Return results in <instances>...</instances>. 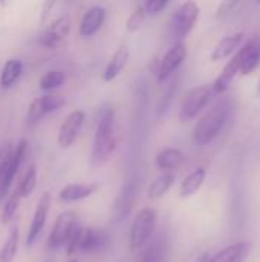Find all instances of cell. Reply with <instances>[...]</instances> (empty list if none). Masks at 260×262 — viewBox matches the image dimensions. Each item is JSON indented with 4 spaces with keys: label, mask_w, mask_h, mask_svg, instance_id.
Masks as SVG:
<instances>
[{
    "label": "cell",
    "mask_w": 260,
    "mask_h": 262,
    "mask_svg": "<svg viewBox=\"0 0 260 262\" xmlns=\"http://www.w3.org/2000/svg\"><path fill=\"white\" fill-rule=\"evenodd\" d=\"M116 144L118 135L115 111L112 107H103L98 112V121L90 152V164L93 167H101L103 164H106L109 158L113 155Z\"/></svg>",
    "instance_id": "6da1fadb"
},
{
    "label": "cell",
    "mask_w": 260,
    "mask_h": 262,
    "mask_svg": "<svg viewBox=\"0 0 260 262\" xmlns=\"http://www.w3.org/2000/svg\"><path fill=\"white\" fill-rule=\"evenodd\" d=\"M231 114V101L221 100L205 111L193 127V141L198 146H207L224 130Z\"/></svg>",
    "instance_id": "7a4b0ae2"
},
{
    "label": "cell",
    "mask_w": 260,
    "mask_h": 262,
    "mask_svg": "<svg viewBox=\"0 0 260 262\" xmlns=\"http://www.w3.org/2000/svg\"><path fill=\"white\" fill-rule=\"evenodd\" d=\"M109 246H110V236L106 230L95 229V227H83L78 224L70 239L66 244V253L93 255L107 250Z\"/></svg>",
    "instance_id": "3957f363"
},
{
    "label": "cell",
    "mask_w": 260,
    "mask_h": 262,
    "mask_svg": "<svg viewBox=\"0 0 260 262\" xmlns=\"http://www.w3.org/2000/svg\"><path fill=\"white\" fill-rule=\"evenodd\" d=\"M158 223V213L153 207H144L141 209L130 227V239L129 247L132 252L141 250L147 243L153 238Z\"/></svg>",
    "instance_id": "277c9868"
},
{
    "label": "cell",
    "mask_w": 260,
    "mask_h": 262,
    "mask_svg": "<svg viewBox=\"0 0 260 262\" xmlns=\"http://www.w3.org/2000/svg\"><path fill=\"white\" fill-rule=\"evenodd\" d=\"M201 14V8L195 0H185L181 3L170 18V31L176 41H184L193 31Z\"/></svg>",
    "instance_id": "5b68a950"
},
{
    "label": "cell",
    "mask_w": 260,
    "mask_h": 262,
    "mask_svg": "<svg viewBox=\"0 0 260 262\" xmlns=\"http://www.w3.org/2000/svg\"><path fill=\"white\" fill-rule=\"evenodd\" d=\"M215 95L213 84H201L190 89L181 103V120L190 121L198 118L208 107Z\"/></svg>",
    "instance_id": "8992f818"
},
{
    "label": "cell",
    "mask_w": 260,
    "mask_h": 262,
    "mask_svg": "<svg viewBox=\"0 0 260 262\" xmlns=\"http://www.w3.org/2000/svg\"><path fill=\"white\" fill-rule=\"evenodd\" d=\"M77 226H78V216H77L75 212L67 210V212L60 213L57 216L55 223H54V227H52L51 233H49L48 247L51 250L66 247V244L70 239V236H72Z\"/></svg>",
    "instance_id": "52a82bcc"
},
{
    "label": "cell",
    "mask_w": 260,
    "mask_h": 262,
    "mask_svg": "<svg viewBox=\"0 0 260 262\" xmlns=\"http://www.w3.org/2000/svg\"><path fill=\"white\" fill-rule=\"evenodd\" d=\"M66 106V98L57 94H46L43 97L35 98L29 107H28V114H26V123L29 126L37 124L38 121H41L46 115L61 109Z\"/></svg>",
    "instance_id": "ba28073f"
},
{
    "label": "cell",
    "mask_w": 260,
    "mask_h": 262,
    "mask_svg": "<svg viewBox=\"0 0 260 262\" xmlns=\"http://www.w3.org/2000/svg\"><path fill=\"white\" fill-rule=\"evenodd\" d=\"M86 121V114L81 109H75L72 111L60 126L58 135H57V143L61 149H69L75 144V141L78 140V135L84 126Z\"/></svg>",
    "instance_id": "9c48e42d"
},
{
    "label": "cell",
    "mask_w": 260,
    "mask_h": 262,
    "mask_svg": "<svg viewBox=\"0 0 260 262\" xmlns=\"http://www.w3.org/2000/svg\"><path fill=\"white\" fill-rule=\"evenodd\" d=\"M138 192H139V183L135 178H130L124 183L120 195L116 196L113 203V221L115 223H121L129 218V215L133 210L135 201L138 198Z\"/></svg>",
    "instance_id": "30bf717a"
},
{
    "label": "cell",
    "mask_w": 260,
    "mask_h": 262,
    "mask_svg": "<svg viewBox=\"0 0 260 262\" xmlns=\"http://www.w3.org/2000/svg\"><path fill=\"white\" fill-rule=\"evenodd\" d=\"M187 58V46L184 41H175L167 52L161 57V68L156 75L158 83H166L185 61Z\"/></svg>",
    "instance_id": "8fae6325"
},
{
    "label": "cell",
    "mask_w": 260,
    "mask_h": 262,
    "mask_svg": "<svg viewBox=\"0 0 260 262\" xmlns=\"http://www.w3.org/2000/svg\"><path fill=\"white\" fill-rule=\"evenodd\" d=\"M28 152V141L26 140H20V143L14 147L12 150V155L6 164V169L3 172V175L0 177V201L6 200L9 190H11V186L20 170V166L25 160V155Z\"/></svg>",
    "instance_id": "7c38bea8"
},
{
    "label": "cell",
    "mask_w": 260,
    "mask_h": 262,
    "mask_svg": "<svg viewBox=\"0 0 260 262\" xmlns=\"http://www.w3.org/2000/svg\"><path fill=\"white\" fill-rule=\"evenodd\" d=\"M70 17L67 14L60 15L58 18H55L43 34H40L38 37V45L48 49H54L57 46L61 45V41L69 35L70 32Z\"/></svg>",
    "instance_id": "4fadbf2b"
},
{
    "label": "cell",
    "mask_w": 260,
    "mask_h": 262,
    "mask_svg": "<svg viewBox=\"0 0 260 262\" xmlns=\"http://www.w3.org/2000/svg\"><path fill=\"white\" fill-rule=\"evenodd\" d=\"M49 209H51V193L44 192L37 203L32 221L29 224V230H28V236H26V247L34 246L37 243V239L40 238V235L46 226V221H48Z\"/></svg>",
    "instance_id": "5bb4252c"
},
{
    "label": "cell",
    "mask_w": 260,
    "mask_h": 262,
    "mask_svg": "<svg viewBox=\"0 0 260 262\" xmlns=\"http://www.w3.org/2000/svg\"><path fill=\"white\" fill-rule=\"evenodd\" d=\"M244 40H245V34L242 31H238V32H233V34H228V35L222 37L216 43V46L211 49L210 60L213 63H216V61H222V60L231 58L241 49Z\"/></svg>",
    "instance_id": "9a60e30c"
},
{
    "label": "cell",
    "mask_w": 260,
    "mask_h": 262,
    "mask_svg": "<svg viewBox=\"0 0 260 262\" xmlns=\"http://www.w3.org/2000/svg\"><path fill=\"white\" fill-rule=\"evenodd\" d=\"M241 64H242V55L238 51L227 61V64L222 68V71L219 72V75L213 81V89H215V94L216 95L225 94L228 91V88L231 86V83L234 81V78L238 75H241Z\"/></svg>",
    "instance_id": "2e32d148"
},
{
    "label": "cell",
    "mask_w": 260,
    "mask_h": 262,
    "mask_svg": "<svg viewBox=\"0 0 260 262\" xmlns=\"http://www.w3.org/2000/svg\"><path fill=\"white\" fill-rule=\"evenodd\" d=\"M106 14H107V12H106V9H104L103 6H100V5L90 6V8L84 12L83 18H81V21H80L78 34H80L81 37H84V38L93 37V35L103 28V25H104V21H106Z\"/></svg>",
    "instance_id": "e0dca14e"
},
{
    "label": "cell",
    "mask_w": 260,
    "mask_h": 262,
    "mask_svg": "<svg viewBox=\"0 0 260 262\" xmlns=\"http://www.w3.org/2000/svg\"><path fill=\"white\" fill-rule=\"evenodd\" d=\"M242 55V64H241V75L247 77L253 74L260 64V38H251L239 49Z\"/></svg>",
    "instance_id": "ac0fdd59"
},
{
    "label": "cell",
    "mask_w": 260,
    "mask_h": 262,
    "mask_svg": "<svg viewBox=\"0 0 260 262\" xmlns=\"http://www.w3.org/2000/svg\"><path fill=\"white\" fill-rule=\"evenodd\" d=\"M130 58V52L127 49V46H120L110 57V60L107 61L103 74H101V78L103 81L106 83H110L113 81L115 78L120 77V74L124 71V68L127 66V61Z\"/></svg>",
    "instance_id": "d6986e66"
},
{
    "label": "cell",
    "mask_w": 260,
    "mask_h": 262,
    "mask_svg": "<svg viewBox=\"0 0 260 262\" xmlns=\"http://www.w3.org/2000/svg\"><path fill=\"white\" fill-rule=\"evenodd\" d=\"M185 163V155L178 147H166L158 152L155 158V164L162 172H175L182 167Z\"/></svg>",
    "instance_id": "ffe728a7"
},
{
    "label": "cell",
    "mask_w": 260,
    "mask_h": 262,
    "mask_svg": "<svg viewBox=\"0 0 260 262\" xmlns=\"http://www.w3.org/2000/svg\"><path fill=\"white\" fill-rule=\"evenodd\" d=\"M98 190V184L97 183H74V184H67L64 186L60 193L58 198L63 203H77V201H83L86 198H89L90 195H93Z\"/></svg>",
    "instance_id": "44dd1931"
},
{
    "label": "cell",
    "mask_w": 260,
    "mask_h": 262,
    "mask_svg": "<svg viewBox=\"0 0 260 262\" xmlns=\"http://www.w3.org/2000/svg\"><path fill=\"white\" fill-rule=\"evenodd\" d=\"M250 250H251V243L248 241L234 243L219 250L215 256L210 258V262H244V259L248 256Z\"/></svg>",
    "instance_id": "7402d4cb"
},
{
    "label": "cell",
    "mask_w": 260,
    "mask_h": 262,
    "mask_svg": "<svg viewBox=\"0 0 260 262\" xmlns=\"http://www.w3.org/2000/svg\"><path fill=\"white\" fill-rule=\"evenodd\" d=\"M167 256V239L164 235H156L147 243V247L141 253L138 262H166Z\"/></svg>",
    "instance_id": "603a6c76"
},
{
    "label": "cell",
    "mask_w": 260,
    "mask_h": 262,
    "mask_svg": "<svg viewBox=\"0 0 260 262\" xmlns=\"http://www.w3.org/2000/svg\"><path fill=\"white\" fill-rule=\"evenodd\" d=\"M205 178H207V170L205 167H198L195 169L193 172H190L181 183V189H179V193L182 198H190L193 196L201 187L202 184L205 183Z\"/></svg>",
    "instance_id": "cb8c5ba5"
},
{
    "label": "cell",
    "mask_w": 260,
    "mask_h": 262,
    "mask_svg": "<svg viewBox=\"0 0 260 262\" xmlns=\"http://www.w3.org/2000/svg\"><path fill=\"white\" fill-rule=\"evenodd\" d=\"M175 184V173L173 172H162L159 173L149 186L147 189V196L152 201L161 200L169 190L170 187Z\"/></svg>",
    "instance_id": "d4e9b609"
},
{
    "label": "cell",
    "mask_w": 260,
    "mask_h": 262,
    "mask_svg": "<svg viewBox=\"0 0 260 262\" xmlns=\"http://www.w3.org/2000/svg\"><path fill=\"white\" fill-rule=\"evenodd\" d=\"M21 72H23V61L18 60V58H9L3 64L2 72H0V86H2V89L12 88L17 83V80L21 77Z\"/></svg>",
    "instance_id": "484cf974"
},
{
    "label": "cell",
    "mask_w": 260,
    "mask_h": 262,
    "mask_svg": "<svg viewBox=\"0 0 260 262\" xmlns=\"http://www.w3.org/2000/svg\"><path fill=\"white\" fill-rule=\"evenodd\" d=\"M18 241H20V233H18V227H11V232L0 250V262H12L17 250H18Z\"/></svg>",
    "instance_id": "4316f807"
},
{
    "label": "cell",
    "mask_w": 260,
    "mask_h": 262,
    "mask_svg": "<svg viewBox=\"0 0 260 262\" xmlns=\"http://www.w3.org/2000/svg\"><path fill=\"white\" fill-rule=\"evenodd\" d=\"M35 186H37V167L34 164H31L26 172L23 173L21 180L18 181V186H17V193L21 196V198H28L34 190H35Z\"/></svg>",
    "instance_id": "83f0119b"
},
{
    "label": "cell",
    "mask_w": 260,
    "mask_h": 262,
    "mask_svg": "<svg viewBox=\"0 0 260 262\" xmlns=\"http://www.w3.org/2000/svg\"><path fill=\"white\" fill-rule=\"evenodd\" d=\"M66 81V74L63 71H57V69H52V71H48L41 75L40 81H38V86L41 91H54V89H58L64 84Z\"/></svg>",
    "instance_id": "f1b7e54d"
},
{
    "label": "cell",
    "mask_w": 260,
    "mask_h": 262,
    "mask_svg": "<svg viewBox=\"0 0 260 262\" xmlns=\"http://www.w3.org/2000/svg\"><path fill=\"white\" fill-rule=\"evenodd\" d=\"M20 200H21V196L17 193V190L12 192L9 196H6V200L3 203V207H2V213H0V224L2 226H8L12 221V218H14L17 209H18Z\"/></svg>",
    "instance_id": "f546056e"
},
{
    "label": "cell",
    "mask_w": 260,
    "mask_h": 262,
    "mask_svg": "<svg viewBox=\"0 0 260 262\" xmlns=\"http://www.w3.org/2000/svg\"><path fill=\"white\" fill-rule=\"evenodd\" d=\"M146 15H147V12H146L144 6H136L126 20V29L129 32H136L141 28V25L144 23Z\"/></svg>",
    "instance_id": "4dcf8cb0"
},
{
    "label": "cell",
    "mask_w": 260,
    "mask_h": 262,
    "mask_svg": "<svg viewBox=\"0 0 260 262\" xmlns=\"http://www.w3.org/2000/svg\"><path fill=\"white\" fill-rule=\"evenodd\" d=\"M169 3L170 0H146L144 9L147 15H158L169 6Z\"/></svg>",
    "instance_id": "1f68e13d"
},
{
    "label": "cell",
    "mask_w": 260,
    "mask_h": 262,
    "mask_svg": "<svg viewBox=\"0 0 260 262\" xmlns=\"http://www.w3.org/2000/svg\"><path fill=\"white\" fill-rule=\"evenodd\" d=\"M241 3V0H222L219 5H218V8H216V17H227V15H230L236 8H238V5Z\"/></svg>",
    "instance_id": "d6a6232c"
},
{
    "label": "cell",
    "mask_w": 260,
    "mask_h": 262,
    "mask_svg": "<svg viewBox=\"0 0 260 262\" xmlns=\"http://www.w3.org/2000/svg\"><path fill=\"white\" fill-rule=\"evenodd\" d=\"M12 146H11V143H5L2 147H0V177L3 175V172H5V169H6V164H8V161H9V158H11V155H12Z\"/></svg>",
    "instance_id": "836d02e7"
},
{
    "label": "cell",
    "mask_w": 260,
    "mask_h": 262,
    "mask_svg": "<svg viewBox=\"0 0 260 262\" xmlns=\"http://www.w3.org/2000/svg\"><path fill=\"white\" fill-rule=\"evenodd\" d=\"M159 68H161V57L159 55H153L149 58V63H147V69L152 75H158L159 72Z\"/></svg>",
    "instance_id": "e575fe53"
},
{
    "label": "cell",
    "mask_w": 260,
    "mask_h": 262,
    "mask_svg": "<svg viewBox=\"0 0 260 262\" xmlns=\"http://www.w3.org/2000/svg\"><path fill=\"white\" fill-rule=\"evenodd\" d=\"M54 5H55V0H44L43 2V6H41V12H40V21L44 23L51 14V11L54 9Z\"/></svg>",
    "instance_id": "d590c367"
},
{
    "label": "cell",
    "mask_w": 260,
    "mask_h": 262,
    "mask_svg": "<svg viewBox=\"0 0 260 262\" xmlns=\"http://www.w3.org/2000/svg\"><path fill=\"white\" fill-rule=\"evenodd\" d=\"M210 258H211V256H210L208 253H204V255H201V256L196 259V262H210Z\"/></svg>",
    "instance_id": "8d00e7d4"
},
{
    "label": "cell",
    "mask_w": 260,
    "mask_h": 262,
    "mask_svg": "<svg viewBox=\"0 0 260 262\" xmlns=\"http://www.w3.org/2000/svg\"><path fill=\"white\" fill-rule=\"evenodd\" d=\"M256 94L260 97V77L259 80H257V88H256Z\"/></svg>",
    "instance_id": "74e56055"
},
{
    "label": "cell",
    "mask_w": 260,
    "mask_h": 262,
    "mask_svg": "<svg viewBox=\"0 0 260 262\" xmlns=\"http://www.w3.org/2000/svg\"><path fill=\"white\" fill-rule=\"evenodd\" d=\"M0 3H2V5H3V3H5V0H0Z\"/></svg>",
    "instance_id": "f35d334b"
},
{
    "label": "cell",
    "mask_w": 260,
    "mask_h": 262,
    "mask_svg": "<svg viewBox=\"0 0 260 262\" xmlns=\"http://www.w3.org/2000/svg\"><path fill=\"white\" fill-rule=\"evenodd\" d=\"M256 2H257V3H260V0H256Z\"/></svg>",
    "instance_id": "ab89813d"
},
{
    "label": "cell",
    "mask_w": 260,
    "mask_h": 262,
    "mask_svg": "<svg viewBox=\"0 0 260 262\" xmlns=\"http://www.w3.org/2000/svg\"><path fill=\"white\" fill-rule=\"evenodd\" d=\"M69 262H77V261H69Z\"/></svg>",
    "instance_id": "60d3db41"
}]
</instances>
